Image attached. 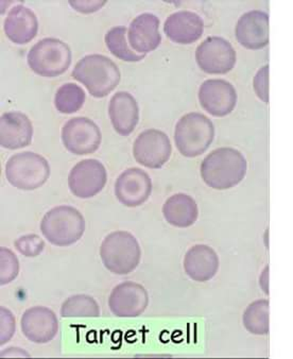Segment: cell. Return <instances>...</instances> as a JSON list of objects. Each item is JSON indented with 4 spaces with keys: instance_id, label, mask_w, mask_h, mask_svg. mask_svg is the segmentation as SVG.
I'll return each instance as SVG.
<instances>
[{
    "instance_id": "6da1fadb",
    "label": "cell",
    "mask_w": 293,
    "mask_h": 359,
    "mask_svg": "<svg viewBox=\"0 0 293 359\" xmlns=\"http://www.w3.org/2000/svg\"><path fill=\"white\" fill-rule=\"evenodd\" d=\"M247 163L243 154L234 148L222 147L210 152L202 161L201 177L210 189L224 191L243 182Z\"/></svg>"
},
{
    "instance_id": "7a4b0ae2",
    "label": "cell",
    "mask_w": 293,
    "mask_h": 359,
    "mask_svg": "<svg viewBox=\"0 0 293 359\" xmlns=\"http://www.w3.org/2000/svg\"><path fill=\"white\" fill-rule=\"evenodd\" d=\"M72 78L81 82L92 96L103 98L112 92L121 81L118 66L102 55H90L76 64Z\"/></svg>"
},
{
    "instance_id": "3957f363",
    "label": "cell",
    "mask_w": 293,
    "mask_h": 359,
    "mask_svg": "<svg viewBox=\"0 0 293 359\" xmlns=\"http://www.w3.org/2000/svg\"><path fill=\"white\" fill-rule=\"evenodd\" d=\"M214 138V123L201 113H189L175 125V146L179 154L186 158H197L203 154Z\"/></svg>"
},
{
    "instance_id": "277c9868",
    "label": "cell",
    "mask_w": 293,
    "mask_h": 359,
    "mask_svg": "<svg viewBox=\"0 0 293 359\" xmlns=\"http://www.w3.org/2000/svg\"><path fill=\"white\" fill-rule=\"evenodd\" d=\"M45 238L57 247H68L77 243L86 231V220L72 206L61 205L49 210L41 222Z\"/></svg>"
},
{
    "instance_id": "5b68a950",
    "label": "cell",
    "mask_w": 293,
    "mask_h": 359,
    "mask_svg": "<svg viewBox=\"0 0 293 359\" xmlns=\"http://www.w3.org/2000/svg\"><path fill=\"white\" fill-rule=\"evenodd\" d=\"M100 257L109 271L125 276L136 269L142 251L137 239L131 233L116 231L107 235L101 243Z\"/></svg>"
},
{
    "instance_id": "8992f818",
    "label": "cell",
    "mask_w": 293,
    "mask_h": 359,
    "mask_svg": "<svg viewBox=\"0 0 293 359\" xmlns=\"http://www.w3.org/2000/svg\"><path fill=\"white\" fill-rule=\"evenodd\" d=\"M49 175V163L34 152L14 154L6 164V177L10 184L22 191H34L43 187Z\"/></svg>"
},
{
    "instance_id": "52a82bcc",
    "label": "cell",
    "mask_w": 293,
    "mask_h": 359,
    "mask_svg": "<svg viewBox=\"0 0 293 359\" xmlns=\"http://www.w3.org/2000/svg\"><path fill=\"white\" fill-rule=\"evenodd\" d=\"M28 65L42 77L53 78L65 73L71 63L69 46L59 39L47 38L36 43L27 55Z\"/></svg>"
},
{
    "instance_id": "ba28073f",
    "label": "cell",
    "mask_w": 293,
    "mask_h": 359,
    "mask_svg": "<svg viewBox=\"0 0 293 359\" xmlns=\"http://www.w3.org/2000/svg\"><path fill=\"white\" fill-rule=\"evenodd\" d=\"M236 51L222 36H208L196 50V61L200 69L210 75H224L236 65Z\"/></svg>"
},
{
    "instance_id": "9c48e42d",
    "label": "cell",
    "mask_w": 293,
    "mask_h": 359,
    "mask_svg": "<svg viewBox=\"0 0 293 359\" xmlns=\"http://www.w3.org/2000/svg\"><path fill=\"white\" fill-rule=\"evenodd\" d=\"M101 135L98 126L86 117L69 119L62 129V142L68 151L76 156L94 154L100 147Z\"/></svg>"
},
{
    "instance_id": "30bf717a",
    "label": "cell",
    "mask_w": 293,
    "mask_h": 359,
    "mask_svg": "<svg viewBox=\"0 0 293 359\" xmlns=\"http://www.w3.org/2000/svg\"><path fill=\"white\" fill-rule=\"evenodd\" d=\"M171 152L170 140L165 132L160 130H146L134 142V158L136 162L146 168H162L170 158Z\"/></svg>"
},
{
    "instance_id": "8fae6325",
    "label": "cell",
    "mask_w": 293,
    "mask_h": 359,
    "mask_svg": "<svg viewBox=\"0 0 293 359\" xmlns=\"http://www.w3.org/2000/svg\"><path fill=\"white\" fill-rule=\"evenodd\" d=\"M107 181V169L102 163L88 158L76 164L68 175V187L76 197L81 199L98 195Z\"/></svg>"
},
{
    "instance_id": "7c38bea8",
    "label": "cell",
    "mask_w": 293,
    "mask_h": 359,
    "mask_svg": "<svg viewBox=\"0 0 293 359\" xmlns=\"http://www.w3.org/2000/svg\"><path fill=\"white\" fill-rule=\"evenodd\" d=\"M199 101L204 110L212 116L224 117L234 111L237 92L226 80H206L200 86Z\"/></svg>"
},
{
    "instance_id": "4fadbf2b",
    "label": "cell",
    "mask_w": 293,
    "mask_h": 359,
    "mask_svg": "<svg viewBox=\"0 0 293 359\" xmlns=\"http://www.w3.org/2000/svg\"><path fill=\"white\" fill-rule=\"evenodd\" d=\"M151 191L152 181L149 175L136 167L123 171L115 183L117 199L128 208L142 205L149 199Z\"/></svg>"
},
{
    "instance_id": "5bb4252c",
    "label": "cell",
    "mask_w": 293,
    "mask_h": 359,
    "mask_svg": "<svg viewBox=\"0 0 293 359\" xmlns=\"http://www.w3.org/2000/svg\"><path fill=\"white\" fill-rule=\"evenodd\" d=\"M149 296L142 285L125 282L117 285L109 296V306L117 317H138L146 311Z\"/></svg>"
},
{
    "instance_id": "9a60e30c",
    "label": "cell",
    "mask_w": 293,
    "mask_h": 359,
    "mask_svg": "<svg viewBox=\"0 0 293 359\" xmlns=\"http://www.w3.org/2000/svg\"><path fill=\"white\" fill-rule=\"evenodd\" d=\"M237 41L247 49L259 50L269 45V15L261 10L243 14L235 29Z\"/></svg>"
},
{
    "instance_id": "2e32d148",
    "label": "cell",
    "mask_w": 293,
    "mask_h": 359,
    "mask_svg": "<svg viewBox=\"0 0 293 359\" xmlns=\"http://www.w3.org/2000/svg\"><path fill=\"white\" fill-rule=\"evenodd\" d=\"M20 327L27 339L34 344H47L57 336L59 321L51 309L35 306L25 311Z\"/></svg>"
},
{
    "instance_id": "e0dca14e",
    "label": "cell",
    "mask_w": 293,
    "mask_h": 359,
    "mask_svg": "<svg viewBox=\"0 0 293 359\" xmlns=\"http://www.w3.org/2000/svg\"><path fill=\"white\" fill-rule=\"evenodd\" d=\"M160 18L151 13H142L130 24V46L135 53L142 55L151 53L160 46L162 35L160 33Z\"/></svg>"
},
{
    "instance_id": "ac0fdd59",
    "label": "cell",
    "mask_w": 293,
    "mask_h": 359,
    "mask_svg": "<svg viewBox=\"0 0 293 359\" xmlns=\"http://www.w3.org/2000/svg\"><path fill=\"white\" fill-rule=\"evenodd\" d=\"M33 127L22 112H8L0 118V145L6 149L27 147L32 142Z\"/></svg>"
},
{
    "instance_id": "d6986e66",
    "label": "cell",
    "mask_w": 293,
    "mask_h": 359,
    "mask_svg": "<svg viewBox=\"0 0 293 359\" xmlns=\"http://www.w3.org/2000/svg\"><path fill=\"white\" fill-rule=\"evenodd\" d=\"M164 31L172 42L189 45L197 42L204 32V22L195 12L177 11L168 16Z\"/></svg>"
},
{
    "instance_id": "ffe728a7",
    "label": "cell",
    "mask_w": 293,
    "mask_h": 359,
    "mask_svg": "<svg viewBox=\"0 0 293 359\" xmlns=\"http://www.w3.org/2000/svg\"><path fill=\"white\" fill-rule=\"evenodd\" d=\"M109 115L117 133L130 135L139 121L137 101L130 93H116L109 100Z\"/></svg>"
},
{
    "instance_id": "44dd1931",
    "label": "cell",
    "mask_w": 293,
    "mask_h": 359,
    "mask_svg": "<svg viewBox=\"0 0 293 359\" xmlns=\"http://www.w3.org/2000/svg\"><path fill=\"white\" fill-rule=\"evenodd\" d=\"M183 265L191 280L208 282L218 272L219 257L210 245H196L187 251Z\"/></svg>"
},
{
    "instance_id": "7402d4cb",
    "label": "cell",
    "mask_w": 293,
    "mask_h": 359,
    "mask_svg": "<svg viewBox=\"0 0 293 359\" xmlns=\"http://www.w3.org/2000/svg\"><path fill=\"white\" fill-rule=\"evenodd\" d=\"M6 35L15 44H27L38 34L39 20L34 12L22 5L12 8L4 24Z\"/></svg>"
},
{
    "instance_id": "603a6c76",
    "label": "cell",
    "mask_w": 293,
    "mask_h": 359,
    "mask_svg": "<svg viewBox=\"0 0 293 359\" xmlns=\"http://www.w3.org/2000/svg\"><path fill=\"white\" fill-rule=\"evenodd\" d=\"M165 219L177 228H189L199 217V208L195 199L186 194H175L163 206Z\"/></svg>"
},
{
    "instance_id": "cb8c5ba5",
    "label": "cell",
    "mask_w": 293,
    "mask_h": 359,
    "mask_svg": "<svg viewBox=\"0 0 293 359\" xmlns=\"http://www.w3.org/2000/svg\"><path fill=\"white\" fill-rule=\"evenodd\" d=\"M269 311V301L266 299L254 301L243 313V327L252 335H268L270 332Z\"/></svg>"
},
{
    "instance_id": "d4e9b609",
    "label": "cell",
    "mask_w": 293,
    "mask_h": 359,
    "mask_svg": "<svg viewBox=\"0 0 293 359\" xmlns=\"http://www.w3.org/2000/svg\"><path fill=\"white\" fill-rule=\"evenodd\" d=\"M128 29L125 27H113L105 34V44L115 57L125 62H139L146 55L136 53L130 48L127 42Z\"/></svg>"
},
{
    "instance_id": "484cf974",
    "label": "cell",
    "mask_w": 293,
    "mask_h": 359,
    "mask_svg": "<svg viewBox=\"0 0 293 359\" xmlns=\"http://www.w3.org/2000/svg\"><path fill=\"white\" fill-rule=\"evenodd\" d=\"M86 93L83 88L75 83H66L60 86L55 93V105L59 112L72 114L83 107Z\"/></svg>"
},
{
    "instance_id": "4316f807",
    "label": "cell",
    "mask_w": 293,
    "mask_h": 359,
    "mask_svg": "<svg viewBox=\"0 0 293 359\" xmlns=\"http://www.w3.org/2000/svg\"><path fill=\"white\" fill-rule=\"evenodd\" d=\"M61 316L63 318H97L100 316V309L92 297L76 294L62 304Z\"/></svg>"
},
{
    "instance_id": "83f0119b",
    "label": "cell",
    "mask_w": 293,
    "mask_h": 359,
    "mask_svg": "<svg viewBox=\"0 0 293 359\" xmlns=\"http://www.w3.org/2000/svg\"><path fill=\"white\" fill-rule=\"evenodd\" d=\"M20 272L18 257L8 248H0V284L7 285L15 280Z\"/></svg>"
},
{
    "instance_id": "f1b7e54d",
    "label": "cell",
    "mask_w": 293,
    "mask_h": 359,
    "mask_svg": "<svg viewBox=\"0 0 293 359\" xmlns=\"http://www.w3.org/2000/svg\"><path fill=\"white\" fill-rule=\"evenodd\" d=\"M14 245L20 255L27 257H35L43 252L45 241L38 235L29 234L16 239Z\"/></svg>"
},
{
    "instance_id": "f546056e",
    "label": "cell",
    "mask_w": 293,
    "mask_h": 359,
    "mask_svg": "<svg viewBox=\"0 0 293 359\" xmlns=\"http://www.w3.org/2000/svg\"><path fill=\"white\" fill-rule=\"evenodd\" d=\"M256 96L265 103H269V65L263 66L253 79Z\"/></svg>"
},
{
    "instance_id": "4dcf8cb0",
    "label": "cell",
    "mask_w": 293,
    "mask_h": 359,
    "mask_svg": "<svg viewBox=\"0 0 293 359\" xmlns=\"http://www.w3.org/2000/svg\"><path fill=\"white\" fill-rule=\"evenodd\" d=\"M1 329H0V344H7L15 333V318L9 309L1 306Z\"/></svg>"
},
{
    "instance_id": "1f68e13d",
    "label": "cell",
    "mask_w": 293,
    "mask_h": 359,
    "mask_svg": "<svg viewBox=\"0 0 293 359\" xmlns=\"http://www.w3.org/2000/svg\"><path fill=\"white\" fill-rule=\"evenodd\" d=\"M69 5L82 13H93L102 8L105 5V1H69Z\"/></svg>"
},
{
    "instance_id": "d6a6232c",
    "label": "cell",
    "mask_w": 293,
    "mask_h": 359,
    "mask_svg": "<svg viewBox=\"0 0 293 359\" xmlns=\"http://www.w3.org/2000/svg\"><path fill=\"white\" fill-rule=\"evenodd\" d=\"M259 286L266 294H269V266H266L259 276Z\"/></svg>"
}]
</instances>
